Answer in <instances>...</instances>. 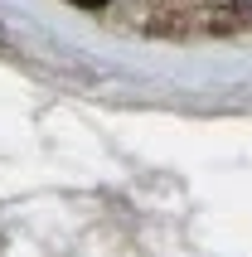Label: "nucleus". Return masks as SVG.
<instances>
[{
	"instance_id": "obj_1",
	"label": "nucleus",
	"mask_w": 252,
	"mask_h": 257,
	"mask_svg": "<svg viewBox=\"0 0 252 257\" xmlns=\"http://www.w3.org/2000/svg\"><path fill=\"white\" fill-rule=\"evenodd\" d=\"M68 5H78V10H97V5H107V0H68Z\"/></svg>"
}]
</instances>
